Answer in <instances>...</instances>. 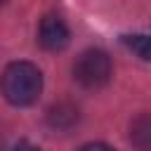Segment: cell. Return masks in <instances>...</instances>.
<instances>
[{
  "mask_svg": "<svg viewBox=\"0 0 151 151\" xmlns=\"http://www.w3.org/2000/svg\"><path fill=\"white\" fill-rule=\"evenodd\" d=\"M113 76V64L104 50H85L73 64V78L85 90L104 87Z\"/></svg>",
  "mask_w": 151,
  "mask_h": 151,
  "instance_id": "cell-2",
  "label": "cell"
},
{
  "mask_svg": "<svg viewBox=\"0 0 151 151\" xmlns=\"http://www.w3.org/2000/svg\"><path fill=\"white\" fill-rule=\"evenodd\" d=\"M76 118H78V111L68 104H59L50 111V123L54 127H68L71 123H76Z\"/></svg>",
  "mask_w": 151,
  "mask_h": 151,
  "instance_id": "cell-6",
  "label": "cell"
},
{
  "mask_svg": "<svg viewBox=\"0 0 151 151\" xmlns=\"http://www.w3.org/2000/svg\"><path fill=\"white\" fill-rule=\"evenodd\" d=\"M78 151H116V149H113V146H109V144H101V142H92V144L80 146Z\"/></svg>",
  "mask_w": 151,
  "mask_h": 151,
  "instance_id": "cell-7",
  "label": "cell"
},
{
  "mask_svg": "<svg viewBox=\"0 0 151 151\" xmlns=\"http://www.w3.org/2000/svg\"><path fill=\"white\" fill-rule=\"evenodd\" d=\"M130 142L139 151H151V113H142L130 123Z\"/></svg>",
  "mask_w": 151,
  "mask_h": 151,
  "instance_id": "cell-4",
  "label": "cell"
},
{
  "mask_svg": "<svg viewBox=\"0 0 151 151\" xmlns=\"http://www.w3.org/2000/svg\"><path fill=\"white\" fill-rule=\"evenodd\" d=\"M0 90L12 106H31L42 92V73L31 61H12L0 76Z\"/></svg>",
  "mask_w": 151,
  "mask_h": 151,
  "instance_id": "cell-1",
  "label": "cell"
},
{
  "mask_svg": "<svg viewBox=\"0 0 151 151\" xmlns=\"http://www.w3.org/2000/svg\"><path fill=\"white\" fill-rule=\"evenodd\" d=\"M2 2H7V0H0V5H2Z\"/></svg>",
  "mask_w": 151,
  "mask_h": 151,
  "instance_id": "cell-9",
  "label": "cell"
},
{
  "mask_svg": "<svg viewBox=\"0 0 151 151\" xmlns=\"http://www.w3.org/2000/svg\"><path fill=\"white\" fill-rule=\"evenodd\" d=\"M71 40V33H68V26L57 17V14H47L42 17L40 21V28H38V42L47 50V52H61Z\"/></svg>",
  "mask_w": 151,
  "mask_h": 151,
  "instance_id": "cell-3",
  "label": "cell"
},
{
  "mask_svg": "<svg viewBox=\"0 0 151 151\" xmlns=\"http://www.w3.org/2000/svg\"><path fill=\"white\" fill-rule=\"evenodd\" d=\"M14 151H40V149H38L35 144H31V142H19Z\"/></svg>",
  "mask_w": 151,
  "mask_h": 151,
  "instance_id": "cell-8",
  "label": "cell"
},
{
  "mask_svg": "<svg viewBox=\"0 0 151 151\" xmlns=\"http://www.w3.org/2000/svg\"><path fill=\"white\" fill-rule=\"evenodd\" d=\"M123 42H125L139 59L151 61V35H142V33H137V35H125Z\"/></svg>",
  "mask_w": 151,
  "mask_h": 151,
  "instance_id": "cell-5",
  "label": "cell"
}]
</instances>
